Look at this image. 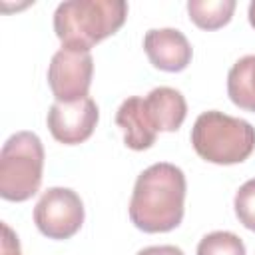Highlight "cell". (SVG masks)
Listing matches in <instances>:
<instances>
[{
  "label": "cell",
  "mask_w": 255,
  "mask_h": 255,
  "mask_svg": "<svg viewBox=\"0 0 255 255\" xmlns=\"http://www.w3.org/2000/svg\"><path fill=\"white\" fill-rule=\"evenodd\" d=\"M185 175L167 161L143 169L133 185L129 199V219L145 233H165L175 229L183 219Z\"/></svg>",
  "instance_id": "obj_1"
},
{
  "label": "cell",
  "mask_w": 255,
  "mask_h": 255,
  "mask_svg": "<svg viewBox=\"0 0 255 255\" xmlns=\"http://www.w3.org/2000/svg\"><path fill=\"white\" fill-rule=\"evenodd\" d=\"M128 18L124 0H68L54 12V32L62 46L88 50L116 34Z\"/></svg>",
  "instance_id": "obj_2"
},
{
  "label": "cell",
  "mask_w": 255,
  "mask_h": 255,
  "mask_svg": "<svg viewBox=\"0 0 255 255\" xmlns=\"http://www.w3.org/2000/svg\"><path fill=\"white\" fill-rule=\"evenodd\" d=\"M191 143L199 157L219 165L245 161L255 149V128L241 118L209 110L197 116Z\"/></svg>",
  "instance_id": "obj_3"
},
{
  "label": "cell",
  "mask_w": 255,
  "mask_h": 255,
  "mask_svg": "<svg viewBox=\"0 0 255 255\" xmlns=\"http://www.w3.org/2000/svg\"><path fill=\"white\" fill-rule=\"evenodd\" d=\"M44 169V145L32 131H16L0 151V195L26 201L38 193Z\"/></svg>",
  "instance_id": "obj_4"
},
{
  "label": "cell",
  "mask_w": 255,
  "mask_h": 255,
  "mask_svg": "<svg viewBox=\"0 0 255 255\" xmlns=\"http://www.w3.org/2000/svg\"><path fill=\"white\" fill-rule=\"evenodd\" d=\"M34 223L50 239H70L84 223V203L70 187H50L34 207Z\"/></svg>",
  "instance_id": "obj_5"
},
{
  "label": "cell",
  "mask_w": 255,
  "mask_h": 255,
  "mask_svg": "<svg viewBox=\"0 0 255 255\" xmlns=\"http://www.w3.org/2000/svg\"><path fill=\"white\" fill-rule=\"evenodd\" d=\"M94 74V58L88 50L62 46L50 60L48 86L56 102H76L88 98Z\"/></svg>",
  "instance_id": "obj_6"
},
{
  "label": "cell",
  "mask_w": 255,
  "mask_h": 255,
  "mask_svg": "<svg viewBox=\"0 0 255 255\" xmlns=\"http://www.w3.org/2000/svg\"><path fill=\"white\" fill-rule=\"evenodd\" d=\"M98 118V106L90 96L76 102H54L48 112V129L60 143L76 145L94 133Z\"/></svg>",
  "instance_id": "obj_7"
},
{
  "label": "cell",
  "mask_w": 255,
  "mask_h": 255,
  "mask_svg": "<svg viewBox=\"0 0 255 255\" xmlns=\"http://www.w3.org/2000/svg\"><path fill=\"white\" fill-rule=\"evenodd\" d=\"M149 62L163 72H181L191 62V44L177 28H151L143 36Z\"/></svg>",
  "instance_id": "obj_8"
},
{
  "label": "cell",
  "mask_w": 255,
  "mask_h": 255,
  "mask_svg": "<svg viewBox=\"0 0 255 255\" xmlns=\"http://www.w3.org/2000/svg\"><path fill=\"white\" fill-rule=\"evenodd\" d=\"M143 110L155 131H177L187 116L183 94L169 86L153 88L143 98Z\"/></svg>",
  "instance_id": "obj_9"
},
{
  "label": "cell",
  "mask_w": 255,
  "mask_h": 255,
  "mask_svg": "<svg viewBox=\"0 0 255 255\" xmlns=\"http://www.w3.org/2000/svg\"><path fill=\"white\" fill-rule=\"evenodd\" d=\"M116 124L124 131V141L129 149L141 151L155 143L157 131L147 120V114L143 110V98L131 96L122 102L116 114Z\"/></svg>",
  "instance_id": "obj_10"
},
{
  "label": "cell",
  "mask_w": 255,
  "mask_h": 255,
  "mask_svg": "<svg viewBox=\"0 0 255 255\" xmlns=\"http://www.w3.org/2000/svg\"><path fill=\"white\" fill-rule=\"evenodd\" d=\"M229 100L247 112L255 114V54L239 58L227 74Z\"/></svg>",
  "instance_id": "obj_11"
},
{
  "label": "cell",
  "mask_w": 255,
  "mask_h": 255,
  "mask_svg": "<svg viewBox=\"0 0 255 255\" xmlns=\"http://www.w3.org/2000/svg\"><path fill=\"white\" fill-rule=\"evenodd\" d=\"M235 0H189V18L203 30H215L225 26L235 10Z\"/></svg>",
  "instance_id": "obj_12"
},
{
  "label": "cell",
  "mask_w": 255,
  "mask_h": 255,
  "mask_svg": "<svg viewBox=\"0 0 255 255\" xmlns=\"http://www.w3.org/2000/svg\"><path fill=\"white\" fill-rule=\"evenodd\" d=\"M197 255H247L241 237L231 231H211L201 237Z\"/></svg>",
  "instance_id": "obj_13"
},
{
  "label": "cell",
  "mask_w": 255,
  "mask_h": 255,
  "mask_svg": "<svg viewBox=\"0 0 255 255\" xmlns=\"http://www.w3.org/2000/svg\"><path fill=\"white\" fill-rule=\"evenodd\" d=\"M235 215L243 227L249 231H255V177L247 179L235 193L233 199Z\"/></svg>",
  "instance_id": "obj_14"
},
{
  "label": "cell",
  "mask_w": 255,
  "mask_h": 255,
  "mask_svg": "<svg viewBox=\"0 0 255 255\" xmlns=\"http://www.w3.org/2000/svg\"><path fill=\"white\" fill-rule=\"evenodd\" d=\"M0 255H22L18 235L10 229L8 223H2V243H0Z\"/></svg>",
  "instance_id": "obj_15"
},
{
  "label": "cell",
  "mask_w": 255,
  "mask_h": 255,
  "mask_svg": "<svg viewBox=\"0 0 255 255\" xmlns=\"http://www.w3.org/2000/svg\"><path fill=\"white\" fill-rule=\"evenodd\" d=\"M137 255H183V251L175 245H151L137 251Z\"/></svg>",
  "instance_id": "obj_16"
},
{
  "label": "cell",
  "mask_w": 255,
  "mask_h": 255,
  "mask_svg": "<svg viewBox=\"0 0 255 255\" xmlns=\"http://www.w3.org/2000/svg\"><path fill=\"white\" fill-rule=\"evenodd\" d=\"M247 16H249V24L255 28V0L249 4V12H247Z\"/></svg>",
  "instance_id": "obj_17"
}]
</instances>
